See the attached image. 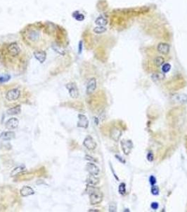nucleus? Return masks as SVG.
Listing matches in <instances>:
<instances>
[{"instance_id":"16","label":"nucleus","mask_w":187,"mask_h":212,"mask_svg":"<svg viewBox=\"0 0 187 212\" xmlns=\"http://www.w3.org/2000/svg\"><path fill=\"white\" fill-rule=\"evenodd\" d=\"M20 192H21V195L22 197H28V196L34 195V194H35V191H34L33 189L31 188L30 187L24 186L23 188L21 189Z\"/></svg>"},{"instance_id":"17","label":"nucleus","mask_w":187,"mask_h":212,"mask_svg":"<svg viewBox=\"0 0 187 212\" xmlns=\"http://www.w3.org/2000/svg\"><path fill=\"white\" fill-rule=\"evenodd\" d=\"M99 182V179L98 177H96L95 175H91L87 180V183L88 185V186H95Z\"/></svg>"},{"instance_id":"23","label":"nucleus","mask_w":187,"mask_h":212,"mask_svg":"<svg viewBox=\"0 0 187 212\" xmlns=\"http://www.w3.org/2000/svg\"><path fill=\"white\" fill-rule=\"evenodd\" d=\"M29 38L31 40H37L39 38V33L35 31H32L29 33Z\"/></svg>"},{"instance_id":"3","label":"nucleus","mask_w":187,"mask_h":212,"mask_svg":"<svg viewBox=\"0 0 187 212\" xmlns=\"http://www.w3.org/2000/svg\"><path fill=\"white\" fill-rule=\"evenodd\" d=\"M20 95H21V91H20L19 89H11L6 93V100L9 101H16L17 99L19 98Z\"/></svg>"},{"instance_id":"12","label":"nucleus","mask_w":187,"mask_h":212,"mask_svg":"<svg viewBox=\"0 0 187 212\" xmlns=\"http://www.w3.org/2000/svg\"><path fill=\"white\" fill-rule=\"evenodd\" d=\"M157 49L160 53L165 55H168V54L170 53V47L168 43H165V42H161V43L158 45Z\"/></svg>"},{"instance_id":"8","label":"nucleus","mask_w":187,"mask_h":212,"mask_svg":"<svg viewBox=\"0 0 187 212\" xmlns=\"http://www.w3.org/2000/svg\"><path fill=\"white\" fill-rule=\"evenodd\" d=\"M78 127L87 128L89 126V120L85 115L79 114L78 115V122L77 124Z\"/></svg>"},{"instance_id":"6","label":"nucleus","mask_w":187,"mask_h":212,"mask_svg":"<svg viewBox=\"0 0 187 212\" xmlns=\"http://www.w3.org/2000/svg\"><path fill=\"white\" fill-rule=\"evenodd\" d=\"M83 145L89 150H94L96 148V143L91 136H87L83 141Z\"/></svg>"},{"instance_id":"36","label":"nucleus","mask_w":187,"mask_h":212,"mask_svg":"<svg viewBox=\"0 0 187 212\" xmlns=\"http://www.w3.org/2000/svg\"><path fill=\"white\" fill-rule=\"evenodd\" d=\"M116 157L118 159V160H119V161H120V162H122V163H125V160L123 159V158H122L121 156H119V155H116Z\"/></svg>"},{"instance_id":"32","label":"nucleus","mask_w":187,"mask_h":212,"mask_svg":"<svg viewBox=\"0 0 187 212\" xmlns=\"http://www.w3.org/2000/svg\"><path fill=\"white\" fill-rule=\"evenodd\" d=\"M149 181L150 183L152 185H154L156 183V179H155V177L154 176H151L149 178Z\"/></svg>"},{"instance_id":"38","label":"nucleus","mask_w":187,"mask_h":212,"mask_svg":"<svg viewBox=\"0 0 187 212\" xmlns=\"http://www.w3.org/2000/svg\"><path fill=\"white\" fill-rule=\"evenodd\" d=\"M89 211H99V210H92V209H89Z\"/></svg>"},{"instance_id":"31","label":"nucleus","mask_w":187,"mask_h":212,"mask_svg":"<svg viewBox=\"0 0 187 212\" xmlns=\"http://www.w3.org/2000/svg\"><path fill=\"white\" fill-rule=\"evenodd\" d=\"M116 209H117V206L116 203H113V202L110 203L109 205V211L110 212H116Z\"/></svg>"},{"instance_id":"10","label":"nucleus","mask_w":187,"mask_h":212,"mask_svg":"<svg viewBox=\"0 0 187 212\" xmlns=\"http://www.w3.org/2000/svg\"><path fill=\"white\" fill-rule=\"evenodd\" d=\"M96 89V80L95 78H92L89 80L87 85V93L89 95L93 93Z\"/></svg>"},{"instance_id":"18","label":"nucleus","mask_w":187,"mask_h":212,"mask_svg":"<svg viewBox=\"0 0 187 212\" xmlns=\"http://www.w3.org/2000/svg\"><path fill=\"white\" fill-rule=\"evenodd\" d=\"M21 105H16L15 107H13L10 108V109H9L6 112H7L9 115H14L19 114L21 112Z\"/></svg>"},{"instance_id":"4","label":"nucleus","mask_w":187,"mask_h":212,"mask_svg":"<svg viewBox=\"0 0 187 212\" xmlns=\"http://www.w3.org/2000/svg\"><path fill=\"white\" fill-rule=\"evenodd\" d=\"M121 146L124 153L125 155H129L131 153L133 148V144L131 140H123L121 141Z\"/></svg>"},{"instance_id":"21","label":"nucleus","mask_w":187,"mask_h":212,"mask_svg":"<svg viewBox=\"0 0 187 212\" xmlns=\"http://www.w3.org/2000/svg\"><path fill=\"white\" fill-rule=\"evenodd\" d=\"M25 169H26V167H25V166H21L17 167V168H16L14 170H13L12 172H11V176H15V175L19 174V173H21V172H23V171Z\"/></svg>"},{"instance_id":"20","label":"nucleus","mask_w":187,"mask_h":212,"mask_svg":"<svg viewBox=\"0 0 187 212\" xmlns=\"http://www.w3.org/2000/svg\"><path fill=\"white\" fill-rule=\"evenodd\" d=\"M154 64L156 65L158 67H159L164 64V63H165V59H164L163 57H161V56H157L154 59Z\"/></svg>"},{"instance_id":"24","label":"nucleus","mask_w":187,"mask_h":212,"mask_svg":"<svg viewBox=\"0 0 187 212\" xmlns=\"http://www.w3.org/2000/svg\"><path fill=\"white\" fill-rule=\"evenodd\" d=\"M52 48L54 49V50H55L56 52H57L61 55H64V50L63 49V48L61 46H58L57 44H53L52 45Z\"/></svg>"},{"instance_id":"25","label":"nucleus","mask_w":187,"mask_h":212,"mask_svg":"<svg viewBox=\"0 0 187 212\" xmlns=\"http://www.w3.org/2000/svg\"><path fill=\"white\" fill-rule=\"evenodd\" d=\"M106 31V28L104 26H97L94 28V32L97 33V34H101L103 33Z\"/></svg>"},{"instance_id":"26","label":"nucleus","mask_w":187,"mask_h":212,"mask_svg":"<svg viewBox=\"0 0 187 212\" xmlns=\"http://www.w3.org/2000/svg\"><path fill=\"white\" fill-rule=\"evenodd\" d=\"M118 191L122 195H125L126 194V185H125V183L122 182V183L120 184V185H119V188H118Z\"/></svg>"},{"instance_id":"33","label":"nucleus","mask_w":187,"mask_h":212,"mask_svg":"<svg viewBox=\"0 0 187 212\" xmlns=\"http://www.w3.org/2000/svg\"><path fill=\"white\" fill-rule=\"evenodd\" d=\"M147 159L149 161H154V155H153V153H148V155H147Z\"/></svg>"},{"instance_id":"9","label":"nucleus","mask_w":187,"mask_h":212,"mask_svg":"<svg viewBox=\"0 0 187 212\" xmlns=\"http://www.w3.org/2000/svg\"><path fill=\"white\" fill-rule=\"evenodd\" d=\"M86 169L90 175H95V176L98 175L99 174V172H100L99 167L93 163H87L86 166Z\"/></svg>"},{"instance_id":"22","label":"nucleus","mask_w":187,"mask_h":212,"mask_svg":"<svg viewBox=\"0 0 187 212\" xmlns=\"http://www.w3.org/2000/svg\"><path fill=\"white\" fill-rule=\"evenodd\" d=\"M73 16L75 18L77 21H82L85 19V16L82 14V13H80L79 12H78V11H76V12H75L73 13Z\"/></svg>"},{"instance_id":"2","label":"nucleus","mask_w":187,"mask_h":212,"mask_svg":"<svg viewBox=\"0 0 187 212\" xmlns=\"http://www.w3.org/2000/svg\"><path fill=\"white\" fill-rule=\"evenodd\" d=\"M66 89L68 90L69 94L73 98H78L79 96V92H78V89L77 87V86L75 83L71 82L68 83L66 86Z\"/></svg>"},{"instance_id":"29","label":"nucleus","mask_w":187,"mask_h":212,"mask_svg":"<svg viewBox=\"0 0 187 212\" xmlns=\"http://www.w3.org/2000/svg\"><path fill=\"white\" fill-rule=\"evenodd\" d=\"M152 77L154 80H159V79H163L165 77V76L161 73H158V74H154Z\"/></svg>"},{"instance_id":"35","label":"nucleus","mask_w":187,"mask_h":212,"mask_svg":"<svg viewBox=\"0 0 187 212\" xmlns=\"http://www.w3.org/2000/svg\"><path fill=\"white\" fill-rule=\"evenodd\" d=\"M82 42L80 41V42H79V45H78L79 54H80L81 53H82Z\"/></svg>"},{"instance_id":"19","label":"nucleus","mask_w":187,"mask_h":212,"mask_svg":"<svg viewBox=\"0 0 187 212\" xmlns=\"http://www.w3.org/2000/svg\"><path fill=\"white\" fill-rule=\"evenodd\" d=\"M95 24L99 26H105L108 24V20L103 16H99L96 19Z\"/></svg>"},{"instance_id":"34","label":"nucleus","mask_w":187,"mask_h":212,"mask_svg":"<svg viewBox=\"0 0 187 212\" xmlns=\"http://www.w3.org/2000/svg\"><path fill=\"white\" fill-rule=\"evenodd\" d=\"M151 208L153 209H154V210H156V209H158V207H159V205L158 204L157 202H153L151 205Z\"/></svg>"},{"instance_id":"30","label":"nucleus","mask_w":187,"mask_h":212,"mask_svg":"<svg viewBox=\"0 0 187 212\" xmlns=\"http://www.w3.org/2000/svg\"><path fill=\"white\" fill-rule=\"evenodd\" d=\"M151 192L154 195H158L159 194V188L158 186H155V185H153L151 188Z\"/></svg>"},{"instance_id":"28","label":"nucleus","mask_w":187,"mask_h":212,"mask_svg":"<svg viewBox=\"0 0 187 212\" xmlns=\"http://www.w3.org/2000/svg\"><path fill=\"white\" fill-rule=\"evenodd\" d=\"M171 66L170 64L168 63H166V64H164L163 65V68H162V70L164 72V73H168V72L170 70Z\"/></svg>"},{"instance_id":"13","label":"nucleus","mask_w":187,"mask_h":212,"mask_svg":"<svg viewBox=\"0 0 187 212\" xmlns=\"http://www.w3.org/2000/svg\"><path fill=\"white\" fill-rule=\"evenodd\" d=\"M34 56L35 59L39 61L40 63H44L47 59V53L43 50H37L34 52Z\"/></svg>"},{"instance_id":"7","label":"nucleus","mask_w":187,"mask_h":212,"mask_svg":"<svg viewBox=\"0 0 187 212\" xmlns=\"http://www.w3.org/2000/svg\"><path fill=\"white\" fill-rule=\"evenodd\" d=\"M122 135V131L117 127H113L110 131V137L115 141H118Z\"/></svg>"},{"instance_id":"15","label":"nucleus","mask_w":187,"mask_h":212,"mask_svg":"<svg viewBox=\"0 0 187 212\" xmlns=\"http://www.w3.org/2000/svg\"><path fill=\"white\" fill-rule=\"evenodd\" d=\"M15 132H12V131H8V132H2L0 134V138H2L3 140L5 141H9L15 138Z\"/></svg>"},{"instance_id":"5","label":"nucleus","mask_w":187,"mask_h":212,"mask_svg":"<svg viewBox=\"0 0 187 212\" xmlns=\"http://www.w3.org/2000/svg\"><path fill=\"white\" fill-rule=\"evenodd\" d=\"M9 53L13 57H16V56L19 55V54L21 52V49L16 42H11V44L9 45L7 47Z\"/></svg>"},{"instance_id":"37","label":"nucleus","mask_w":187,"mask_h":212,"mask_svg":"<svg viewBox=\"0 0 187 212\" xmlns=\"http://www.w3.org/2000/svg\"><path fill=\"white\" fill-rule=\"evenodd\" d=\"M85 158H86V159H87V160H90V161H96V160L93 159V158L91 157V156H89V155H86V157H85Z\"/></svg>"},{"instance_id":"14","label":"nucleus","mask_w":187,"mask_h":212,"mask_svg":"<svg viewBox=\"0 0 187 212\" xmlns=\"http://www.w3.org/2000/svg\"><path fill=\"white\" fill-rule=\"evenodd\" d=\"M172 101L174 102L179 103H186L187 102V96L185 94H177L172 97Z\"/></svg>"},{"instance_id":"11","label":"nucleus","mask_w":187,"mask_h":212,"mask_svg":"<svg viewBox=\"0 0 187 212\" xmlns=\"http://www.w3.org/2000/svg\"><path fill=\"white\" fill-rule=\"evenodd\" d=\"M19 125V119L16 118H12L6 121L5 124L6 128L8 130H14L18 127Z\"/></svg>"},{"instance_id":"27","label":"nucleus","mask_w":187,"mask_h":212,"mask_svg":"<svg viewBox=\"0 0 187 212\" xmlns=\"http://www.w3.org/2000/svg\"><path fill=\"white\" fill-rule=\"evenodd\" d=\"M11 79V76L9 74H5V75H2L0 76V82L4 83L9 81Z\"/></svg>"},{"instance_id":"1","label":"nucleus","mask_w":187,"mask_h":212,"mask_svg":"<svg viewBox=\"0 0 187 212\" xmlns=\"http://www.w3.org/2000/svg\"><path fill=\"white\" fill-rule=\"evenodd\" d=\"M89 188V195L90 203L92 205L100 204L103 200V194L99 189L95 188L94 186H88Z\"/></svg>"}]
</instances>
